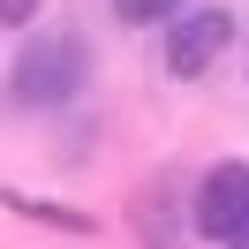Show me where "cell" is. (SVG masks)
<instances>
[{
	"instance_id": "cell-8",
	"label": "cell",
	"mask_w": 249,
	"mask_h": 249,
	"mask_svg": "<svg viewBox=\"0 0 249 249\" xmlns=\"http://www.w3.org/2000/svg\"><path fill=\"white\" fill-rule=\"evenodd\" d=\"M227 249H249V227H242V234H234V242H227Z\"/></svg>"
},
{
	"instance_id": "cell-6",
	"label": "cell",
	"mask_w": 249,
	"mask_h": 249,
	"mask_svg": "<svg viewBox=\"0 0 249 249\" xmlns=\"http://www.w3.org/2000/svg\"><path fill=\"white\" fill-rule=\"evenodd\" d=\"M189 0H113V16L121 23H136V31H151V23H174Z\"/></svg>"
},
{
	"instance_id": "cell-1",
	"label": "cell",
	"mask_w": 249,
	"mask_h": 249,
	"mask_svg": "<svg viewBox=\"0 0 249 249\" xmlns=\"http://www.w3.org/2000/svg\"><path fill=\"white\" fill-rule=\"evenodd\" d=\"M83 83H91V46H83L76 31H38V38H23V53L8 61V98L31 106V113L68 106Z\"/></svg>"
},
{
	"instance_id": "cell-5",
	"label": "cell",
	"mask_w": 249,
	"mask_h": 249,
	"mask_svg": "<svg viewBox=\"0 0 249 249\" xmlns=\"http://www.w3.org/2000/svg\"><path fill=\"white\" fill-rule=\"evenodd\" d=\"M0 204L16 219H38V227H61V234H91V212L76 204H53V196H23V189H0Z\"/></svg>"
},
{
	"instance_id": "cell-4",
	"label": "cell",
	"mask_w": 249,
	"mask_h": 249,
	"mask_svg": "<svg viewBox=\"0 0 249 249\" xmlns=\"http://www.w3.org/2000/svg\"><path fill=\"white\" fill-rule=\"evenodd\" d=\"M128 219H136V242L143 249H181V212H174L166 181H143L136 204H128Z\"/></svg>"
},
{
	"instance_id": "cell-2",
	"label": "cell",
	"mask_w": 249,
	"mask_h": 249,
	"mask_svg": "<svg viewBox=\"0 0 249 249\" xmlns=\"http://www.w3.org/2000/svg\"><path fill=\"white\" fill-rule=\"evenodd\" d=\"M159 68H166L174 83H196L212 61H227V46H234V16L227 8H181L174 23H159Z\"/></svg>"
},
{
	"instance_id": "cell-3",
	"label": "cell",
	"mask_w": 249,
	"mask_h": 249,
	"mask_svg": "<svg viewBox=\"0 0 249 249\" xmlns=\"http://www.w3.org/2000/svg\"><path fill=\"white\" fill-rule=\"evenodd\" d=\"M204 242H234L249 227V159H219L212 174L196 181V204H189Z\"/></svg>"
},
{
	"instance_id": "cell-7",
	"label": "cell",
	"mask_w": 249,
	"mask_h": 249,
	"mask_svg": "<svg viewBox=\"0 0 249 249\" xmlns=\"http://www.w3.org/2000/svg\"><path fill=\"white\" fill-rule=\"evenodd\" d=\"M31 16H38V0H0V23H8V31H23Z\"/></svg>"
}]
</instances>
